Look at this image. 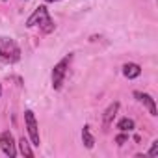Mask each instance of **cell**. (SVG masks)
<instances>
[{
    "instance_id": "6da1fadb",
    "label": "cell",
    "mask_w": 158,
    "mask_h": 158,
    "mask_svg": "<svg viewBox=\"0 0 158 158\" xmlns=\"http://www.w3.org/2000/svg\"><path fill=\"white\" fill-rule=\"evenodd\" d=\"M26 26H28V28L39 26V30H41L43 34H52L54 28H56V23H54V19L50 17L47 6H37V8L34 10V13L26 19Z\"/></svg>"
},
{
    "instance_id": "7a4b0ae2",
    "label": "cell",
    "mask_w": 158,
    "mask_h": 158,
    "mask_svg": "<svg viewBox=\"0 0 158 158\" xmlns=\"http://www.w3.org/2000/svg\"><path fill=\"white\" fill-rule=\"evenodd\" d=\"M21 60V47L13 37L0 35V61L2 63H17Z\"/></svg>"
},
{
    "instance_id": "3957f363",
    "label": "cell",
    "mask_w": 158,
    "mask_h": 158,
    "mask_svg": "<svg viewBox=\"0 0 158 158\" xmlns=\"http://www.w3.org/2000/svg\"><path fill=\"white\" fill-rule=\"evenodd\" d=\"M71 63H73V54L69 52L67 56H63V58L54 65L52 76H50V78H52V88H54L56 91L63 88V82H65V76H67V73H69Z\"/></svg>"
},
{
    "instance_id": "277c9868",
    "label": "cell",
    "mask_w": 158,
    "mask_h": 158,
    "mask_svg": "<svg viewBox=\"0 0 158 158\" xmlns=\"http://www.w3.org/2000/svg\"><path fill=\"white\" fill-rule=\"evenodd\" d=\"M24 125H26V132H28V138H30V143L39 147L41 143V136H39V125H37V119L34 115L32 110H26L24 112Z\"/></svg>"
},
{
    "instance_id": "5b68a950",
    "label": "cell",
    "mask_w": 158,
    "mask_h": 158,
    "mask_svg": "<svg viewBox=\"0 0 158 158\" xmlns=\"http://www.w3.org/2000/svg\"><path fill=\"white\" fill-rule=\"evenodd\" d=\"M0 149H2V152L10 158H15L17 156V141L13 138V134L10 130H4L2 134H0Z\"/></svg>"
},
{
    "instance_id": "8992f818",
    "label": "cell",
    "mask_w": 158,
    "mask_h": 158,
    "mask_svg": "<svg viewBox=\"0 0 158 158\" xmlns=\"http://www.w3.org/2000/svg\"><path fill=\"white\" fill-rule=\"evenodd\" d=\"M119 108H121V102H112L106 110H104V114H102V132H108L110 130V127L114 125V119L117 117V112H119Z\"/></svg>"
},
{
    "instance_id": "52a82bcc",
    "label": "cell",
    "mask_w": 158,
    "mask_h": 158,
    "mask_svg": "<svg viewBox=\"0 0 158 158\" xmlns=\"http://www.w3.org/2000/svg\"><path fill=\"white\" fill-rule=\"evenodd\" d=\"M134 97H136V101H138V102H141V104L149 110V114H151L152 117H156V115H158L156 101H154L149 93H145V91H134Z\"/></svg>"
},
{
    "instance_id": "ba28073f",
    "label": "cell",
    "mask_w": 158,
    "mask_h": 158,
    "mask_svg": "<svg viewBox=\"0 0 158 158\" xmlns=\"http://www.w3.org/2000/svg\"><path fill=\"white\" fill-rule=\"evenodd\" d=\"M123 74H125V78H128V80H134V78H138L141 74V65L134 63V61H128V63L123 65Z\"/></svg>"
},
{
    "instance_id": "9c48e42d",
    "label": "cell",
    "mask_w": 158,
    "mask_h": 158,
    "mask_svg": "<svg viewBox=\"0 0 158 158\" xmlns=\"http://www.w3.org/2000/svg\"><path fill=\"white\" fill-rule=\"evenodd\" d=\"M17 147H19V152H21L23 156H26V158H34V156H35V152H34V149H32L30 139H26L24 136H23V138H19Z\"/></svg>"
},
{
    "instance_id": "30bf717a",
    "label": "cell",
    "mask_w": 158,
    "mask_h": 158,
    "mask_svg": "<svg viewBox=\"0 0 158 158\" xmlns=\"http://www.w3.org/2000/svg\"><path fill=\"white\" fill-rule=\"evenodd\" d=\"M82 143H84L86 149H93L95 147V136L91 134L89 125H84V128H82Z\"/></svg>"
},
{
    "instance_id": "8fae6325",
    "label": "cell",
    "mask_w": 158,
    "mask_h": 158,
    "mask_svg": "<svg viewBox=\"0 0 158 158\" xmlns=\"http://www.w3.org/2000/svg\"><path fill=\"white\" fill-rule=\"evenodd\" d=\"M117 128H119V132H132L136 128V123L132 117H121L117 121Z\"/></svg>"
},
{
    "instance_id": "7c38bea8",
    "label": "cell",
    "mask_w": 158,
    "mask_h": 158,
    "mask_svg": "<svg viewBox=\"0 0 158 158\" xmlns=\"http://www.w3.org/2000/svg\"><path fill=\"white\" fill-rule=\"evenodd\" d=\"M128 141V132H119L117 136H115V143L117 145H125Z\"/></svg>"
},
{
    "instance_id": "4fadbf2b",
    "label": "cell",
    "mask_w": 158,
    "mask_h": 158,
    "mask_svg": "<svg viewBox=\"0 0 158 158\" xmlns=\"http://www.w3.org/2000/svg\"><path fill=\"white\" fill-rule=\"evenodd\" d=\"M147 156H151V158H156V156H158V139H154V141L151 143V149H149Z\"/></svg>"
},
{
    "instance_id": "5bb4252c",
    "label": "cell",
    "mask_w": 158,
    "mask_h": 158,
    "mask_svg": "<svg viewBox=\"0 0 158 158\" xmlns=\"http://www.w3.org/2000/svg\"><path fill=\"white\" fill-rule=\"evenodd\" d=\"M45 2H60V0H45Z\"/></svg>"
},
{
    "instance_id": "9a60e30c",
    "label": "cell",
    "mask_w": 158,
    "mask_h": 158,
    "mask_svg": "<svg viewBox=\"0 0 158 158\" xmlns=\"http://www.w3.org/2000/svg\"><path fill=\"white\" fill-rule=\"evenodd\" d=\"M0 97H2V84H0Z\"/></svg>"
}]
</instances>
